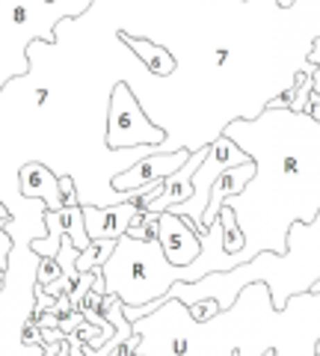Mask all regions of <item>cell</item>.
<instances>
[{"instance_id": "4", "label": "cell", "mask_w": 320, "mask_h": 356, "mask_svg": "<svg viewBox=\"0 0 320 356\" xmlns=\"http://www.w3.org/2000/svg\"><path fill=\"white\" fill-rule=\"evenodd\" d=\"M193 149H175V152H154L140 158L130 170L113 175V191L116 193H130V191H140V187H149L160 178H169L172 172H178L181 166L190 161Z\"/></svg>"}, {"instance_id": "15", "label": "cell", "mask_w": 320, "mask_h": 356, "mask_svg": "<svg viewBox=\"0 0 320 356\" xmlns=\"http://www.w3.org/2000/svg\"><path fill=\"white\" fill-rule=\"evenodd\" d=\"M60 191H62V208H71V205H81V196H77V187H74V178L71 175H60Z\"/></svg>"}, {"instance_id": "19", "label": "cell", "mask_w": 320, "mask_h": 356, "mask_svg": "<svg viewBox=\"0 0 320 356\" xmlns=\"http://www.w3.org/2000/svg\"><path fill=\"white\" fill-rule=\"evenodd\" d=\"M71 312H77V309H74V303H71V297H69V294L53 300V306H51V315H57V318L62 321V318H69Z\"/></svg>"}, {"instance_id": "25", "label": "cell", "mask_w": 320, "mask_h": 356, "mask_svg": "<svg viewBox=\"0 0 320 356\" xmlns=\"http://www.w3.org/2000/svg\"><path fill=\"white\" fill-rule=\"evenodd\" d=\"M317 356H320V341H317Z\"/></svg>"}, {"instance_id": "11", "label": "cell", "mask_w": 320, "mask_h": 356, "mask_svg": "<svg viewBox=\"0 0 320 356\" xmlns=\"http://www.w3.org/2000/svg\"><path fill=\"white\" fill-rule=\"evenodd\" d=\"M60 222L69 232V238L77 250H90V235H86V222H83V205H71V208H60Z\"/></svg>"}, {"instance_id": "12", "label": "cell", "mask_w": 320, "mask_h": 356, "mask_svg": "<svg viewBox=\"0 0 320 356\" xmlns=\"http://www.w3.org/2000/svg\"><path fill=\"white\" fill-rule=\"evenodd\" d=\"M217 220H219V226H223V247H226V252H231V255L244 252L246 238H244V232H240V222H237L235 211H231L228 205H223Z\"/></svg>"}, {"instance_id": "26", "label": "cell", "mask_w": 320, "mask_h": 356, "mask_svg": "<svg viewBox=\"0 0 320 356\" xmlns=\"http://www.w3.org/2000/svg\"><path fill=\"white\" fill-rule=\"evenodd\" d=\"M48 3H53V0H48Z\"/></svg>"}, {"instance_id": "2", "label": "cell", "mask_w": 320, "mask_h": 356, "mask_svg": "<svg viewBox=\"0 0 320 356\" xmlns=\"http://www.w3.org/2000/svg\"><path fill=\"white\" fill-rule=\"evenodd\" d=\"M167 131L146 116L137 95L128 83H116L110 95V113H107V146L110 149H140V146H158L163 152Z\"/></svg>"}, {"instance_id": "13", "label": "cell", "mask_w": 320, "mask_h": 356, "mask_svg": "<svg viewBox=\"0 0 320 356\" xmlns=\"http://www.w3.org/2000/svg\"><path fill=\"white\" fill-rule=\"evenodd\" d=\"M62 276V267L57 259H42L39 261V270H36V282L39 285H51V282H57Z\"/></svg>"}, {"instance_id": "8", "label": "cell", "mask_w": 320, "mask_h": 356, "mask_svg": "<svg viewBox=\"0 0 320 356\" xmlns=\"http://www.w3.org/2000/svg\"><path fill=\"white\" fill-rule=\"evenodd\" d=\"M255 172H258L255 161H249V163H244V166H231L228 172H223V175L217 178L214 187H211V202H208V211L202 214V220H199L196 235H205V232L214 226L217 217H219V208H223L231 196L244 193L246 184L252 181V178H255Z\"/></svg>"}, {"instance_id": "7", "label": "cell", "mask_w": 320, "mask_h": 356, "mask_svg": "<svg viewBox=\"0 0 320 356\" xmlns=\"http://www.w3.org/2000/svg\"><path fill=\"white\" fill-rule=\"evenodd\" d=\"M208 149H211V143L193 149L190 161H187L178 172H172L169 178H163V193L158 199H151V202L146 205V211H151V214H167L169 208L184 205L187 199L193 196V175H196L199 166H202V161L208 158Z\"/></svg>"}, {"instance_id": "22", "label": "cell", "mask_w": 320, "mask_h": 356, "mask_svg": "<svg viewBox=\"0 0 320 356\" xmlns=\"http://www.w3.org/2000/svg\"><path fill=\"white\" fill-rule=\"evenodd\" d=\"M86 356H104V353H101V350H86ZM134 356H137V353H134Z\"/></svg>"}, {"instance_id": "16", "label": "cell", "mask_w": 320, "mask_h": 356, "mask_svg": "<svg viewBox=\"0 0 320 356\" xmlns=\"http://www.w3.org/2000/svg\"><path fill=\"white\" fill-rule=\"evenodd\" d=\"M9 220H12V217H9ZM9 220L0 217V270H6L9 252H12V235L6 232V222H9Z\"/></svg>"}, {"instance_id": "17", "label": "cell", "mask_w": 320, "mask_h": 356, "mask_svg": "<svg viewBox=\"0 0 320 356\" xmlns=\"http://www.w3.org/2000/svg\"><path fill=\"white\" fill-rule=\"evenodd\" d=\"M137 241H160V214H151L149 211V220L142 222Z\"/></svg>"}, {"instance_id": "18", "label": "cell", "mask_w": 320, "mask_h": 356, "mask_svg": "<svg viewBox=\"0 0 320 356\" xmlns=\"http://www.w3.org/2000/svg\"><path fill=\"white\" fill-rule=\"evenodd\" d=\"M21 344H27V348H45L42 344V327L24 321V327H21Z\"/></svg>"}, {"instance_id": "6", "label": "cell", "mask_w": 320, "mask_h": 356, "mask_svg": "<svg viewBox=\"0 0 320 356\" xmlns=\"http://www.w3.org/2000/svg\"><path fill=\"white\" fill-rule=\"evenodd\" d=\"M137 211H140V205H134V202H116L110 208L83 205L86 235H90V241H119V238H125Z\"/></svg>"}, {"instance_id": "21", "label": "cell", "mask_w": 320, "mask_h": 356, "mask_svg": "<svg viewBox=\"0 0 320 356\" xmlns=\"http://www.w3.org/2000/svg\"><path fill=\"white\" fill-rule=\"evenodd\" d=\"M3 282H6V270H0V291H3Z\"/></svg>"}, {"instance_id": "10", "label": "cell", "mask_w": 320, "mask_h": 356, "mask_svg": "<svg viewBox=\"0 0 320 356\" xmlns=\"http://www.w3.org/2000/svg\"><path fill=\"white\" fill-rule=\"evenodd\" d=\"M119 42H125L128 48L134 51L142 63H146V69H149L151 74H158V77L172 74L175 65H178L167 48H160V44H154V42H149V39H134V36H128V33L122 30V33H119Z\"/></svg>"}, {"instance_id": "9", "label": "cell", "mask_w": 320, "mask_h": 356, "mask_svg": "<svg viewBox=\"0 0 320 356\" xmlns=\"http://www.w3.org/2000/svg\"><path fill=\"white\" fill-rule=\"evenodd\" d=\"M18 193L27 196V199H42L48 211H60L62 208L60 175L42 161L21 163V170H18Z\"/></svg>"}, {"instance_id": "23", "label": "cell", "mask_w": 320, "mask_h": 356, "mask_svg": "<svg viewBox=\"0 0 320 356\" xmlns=\"http://www.w3.org/2000/svg\"><path fill=\"white\" fill-rule=\"evenodd\" d=\"M312 294H320V280L314 282V288H312Z\"/></svg>"}, {"instance_id": "24", "label": "cell", "mask_w": 320, "mask_h": 356, "mask_svg": "<svg viewBox=\"0 0 320 356\" xmlns=\"http://www.w3.org/2000/svg\"><path fill=\"white\" fill-rule=\"evenodd\" d=\"M57 356H69V344H65V348H62V350H60Z\"/></svg>"}, {"instance_id": "1", "label": "cell", "mask_w": 320, "mask_h": 356, "mask_svg": "<svg viewBox=\"0 0 320 356\" xmlns=\"http://www.w3.org/2000/svg\"><path fill=\"white\" fill-rule=\"evenodd\" d=\"M92 0H0V92L30 72V44H57V24L81 18Z\"/></svg>"}, {"instance_id": "20", "label": "cell", "mask_w": 320, "mask_h": 356, "mask_svg": "<svg viewBox=\"0 0 320 356\" xmlns=\"http://www.w3.org/2000/svg\"><path fill=\"white\" fill-rule=\"evenodd\" d=\"M276 3H279V9H291L294 0H276Z\"/></svg>"}, {"instance_id": "5", "label": "cell", "mask_w": 320, "mask_h": 356, "mask_svg": "<svg viewBox=\"0 0 320 356\" xmlns=\"http://www.w3.org/2000/svg\"><path fill=\"white\" fill-rule=\"evenodd\" d=\"M160 250L172 267H187L199 259L202 241L196 235V226L187 217H175L172 211L160 214Z\"/></svg>"}, {"instance_id": "14", "label": "cell", "mask_w": 320, "mask_h": 356, "mask_svg": "<svg viewBox=\"0 0 320 356\" xmlns=\"http://www.w3.org/2000/svg\"><path fill=\"white\" fill-rule=\"evenodd\" d=\"M190 309V315H193V321H199V324H205V321H211L217 312H219V306H217V300H199V303H193V306H187Z\"/></svg>"}, {"instance_id": "3", "label": "cell", "mask_w": 320, "mask_h": 356, "mask_svg": "<svg viewBox=\"0 0 320 356\" xmlns=\"http://www.w3.org/2000/svg\"><path fill=\"white\" fill-rule=\"evenodd\" d=\"M252 158L237 146L235 140H228L226 134H219V137L211 143V149H208V158L202 161V166H199L196 175H193V196L187 199L184 205H175L169 211L175 217H187L193 226H199V220H202V214L208 211V202H211L214 181L223 172H228L231 166H244Z\"/></svg>"}]
</instances>
